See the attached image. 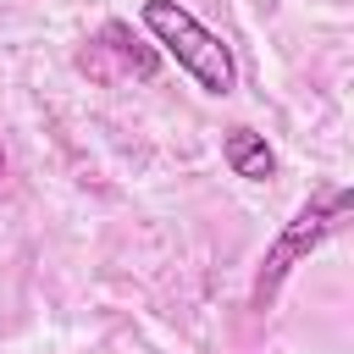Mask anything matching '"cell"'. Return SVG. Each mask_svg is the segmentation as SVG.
Segmentation results:
<instances>
[{
  "label": "cell",
  "instance_id": "obj_1",
  "mask_svg": "<svg viewBox=\"0 0 354 354\" xmlns=\"http://www.w3.org/2000/svg\"><path fill=\"white\" fill-rule=\"evenodd\" d=\"M138 28H144L149 44H155L160 55H171L177 72H188L210 100H227V94L238 88V61H232L227 39L210 33L188 6H177V0H144V6H138Z\"/></svg>",
  "mask_w": 354,
  "mask_h": 354
},
{
  "label": "cell",
  "instance_id": "obj_2",
  "mask_svg": "<svg viewBox=\"0 0 354 354\" xmlns=\"http://www.w3.org/2000/svg\"><path fill=\"white\" fill-rule=\"evenodd\" d=\"M354 210V194L348 188H326V194H315V199H304L299 210H293V221L277 232V243L266 249V266H260V282H254V310H266L271 299H277V288H282V277L315 249V243H326L337 227H343V216Z\"/></svg>",
  "mask_w": 354,
  "mask_h": 354
},
{
  "label": "cell",
  "instance_id": "obj_3",
  "mask_svg": "<svg viewBox=\"0 0 354 354\" xmlns=\"http://www.w3.org/2000/svg\"><path fill=\"white\" fill-rule=\"evenodd\" d=\"M221 160H227V171L243 177V183H271V177H277V149H271L266 133H254V127H227V133H221Z\"/></svg>",
  "mask_w": 354,
  "mask_h": 354
},
{
  "label": "cell",
  "instance_id": "obj_4",
  "mask_svg": "<svg viewBox=\"0 0 354 354\" xmlns=\"http://www.w3.org/2000/svg\"><path fill=\"white\" fill-rule=\"evenodd\" d=\"M100 44H105V50L116 55V66H122V72H133L138 83H149V77L160 72V50H155L149 39H138L122 17H111V22L100 28Z\"/></svg>",
  "mask_w": 354,
  "mask_h": 354
},
{
  "label": "cell",
  "instance_id": "obj_5",
  "mask_svg": "<svg viewBox=\"0 0 354 354\" xmlns=\"http://www.w3.org/2000/svg\"><path fill=\"white\" fill-rule=\"evenodd\" d=\"M6 171H11V160H6V144H0V183H6Z\"/></svg>",
  "mask_w": 354,
  "mask_h": 354
}]
</instances>
